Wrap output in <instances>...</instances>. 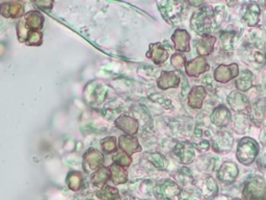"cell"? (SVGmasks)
<instances>
[{"label":"cell","instance_id":"6da1fadb","mask_svg":"<svg viewBox=\"0 0 266 200\" xmlns=\"http://www.w3.org/2000/svg\"><path fill=\"white\" fill-rule=\"evenodd\" d=\"M214 10L210 6H204L197 10L191 19V27L202 37L208 35L213 26Z\"/></svg>","mask_w":266,"mask_h":200},{"label":"cell","instance_id":"7a4b0ae2","mask_svg":"<svg viewBox=\"0 0 266 200\" xmlns=\"http://www.w3.org/2000/svg\"><path fill=\"white\" fill-rule=\"evenodd\" d=\"M258 154L259 144L254 139L245 137L240 140L236 151V157L242 165H251L256 161Z\"/></svg>","mask_w":266,"mask_h":200},{"label":"cell","instance_id":"3957f363","mask_svg":"<svg viewBox=\"0 0 266 200\" xmlns=\"http://www.w3.org/2000/svg\"><path fill=\"white\" fill-rule=\"evenodd\" d=\"M243 197L246 200H264L265 181L261 176H252L245 181L243 190Z\"/></svg>","mask_w":266,"mask_h":200},{"label":"cell","instance_id":"277c9868","mask_svg":"<svg viewBox=\"0 0 266 200\" xmlns=\"http://www.w3.org/2000/svg\"><path fill=\"white\" fill-rule=\"evenodd\" d=\"M154 195L158 200H180L181 190L175 181L167 179L154 188Z\"/></svg>","mask_w":266,"mask_h":200},{"label":"cell","instance_id":"5b68a950","mask_svg":"<svg viewBox=\"0 0 266 200\" xmlns=\"http://www.w3.org/2000/svg\"><path fill=\"white\" fill-rule=\"evenodd\" d=\"M83 168L86 172H95L104 165L103 154L95 148H90L83 154Z\"/></svg>","mask_w":266,"mask_h":200},{"label":"cell","instance_id":"8992f818","mask_svg":"<svg viewBox=\"0 0 266 200\" xmlns=\"http://www.w3.org/2000/svg\"><path fill=\"white\" fill-rule=\"evenodd\" d=\"M173 152L175 156L178 158V161L181 164H184V165L193 163L196 158V153L193 144L188 142L177 143Z\"/></svg>","mask_w":266,"mask_h":200},{"label":"cell","instance_id":"52a82bcc","mask_svg":"<svg viewBox=\"0 0 266 200\" xmlns=\"http://www.w3.org/2000/svg\"><path fill=\"white\" fill-rule=\"evenodd\" d=\"M239 74V68L237 64L219 65L214 70V79L220 84H227L231 79L237 77Z\"/></svg>","mask_w":266,"mask_h":200},{"label":"cell","instance_id":"ba28073f","mask_svg":"<svg viewBox=\"0 0 266 200\" xmlns=\"http://www.w3.org/2000/svg\"><path fill=\"white\" fill-rule=\"evenodd\" d=\"M239 170L235 163L225 162L217 171V178L225 184H233L238 176Z\"/></svg>","mask_w":266,"mask_h":200},{"label":"cell","instance_id":"9c48e42d","mask_svg":"<svg viewBox=\"0 0 266 200\" xmlns=\"http://www.w3.org/2000/svg\"><path fill=\"white\" fill-rule=\"evenodd\" d=\"M209 68H210V66H209L207 59L204 57H199L186 64L185 72L188 76L198 77L207 72Z\"/></svg>","mask_w":266,"mask_h":200},{"label":"cell","instance_id":"30bf717a","mask_svg":"<svg viewBox=\"0 0 266 200\" xmlns=\"http://www.w3.org/2000/svg\"><path fill=\"white\" fill-rule=\"evenodd\" d=\"M157 6L159 7L161 14L167 21L179 18L183 10V4L178 2H164L157 4Z\"/></svg>","mask_w":266,"mask_h":200},{"label":"cell","instance_id":"8fae6325","mask_svg":"<svg viewBox=\"0 0 266 200\" xmlns=\"http://www.w3.org/2000/svg\"><path fill=\"white\" fill-rule=\"evenodd\" d=\"M119 147L129 156L142 151V146L139 143V140L135 136L122 135L119 138Z\"/></svg>","mask_w":266,"mask_h":200},{"label":"cell","instance_id":"7c38bea8","mask_svg":"<svg viewBox=\"0 0 266 200\" xmlns=\"http://www.w3.org/2000/svg\"><path fill=\"white\" fill-rule=\"evenodd\" d=\"M116 127L122 132H124L127 136H135L139 131V121L136 118H132L126 115L120 116L115 121Z\"/></svg>","mask_w":266,"mask_h":200},{"label":"cell","instance_id":"4fadbf2b","mask_svg":"<svg viewBox=\"0 0 266 200\" xmlns=\"http://www.w3.org/2000/svg\"><path fill=\"white\" fill-rule=\"evenodd\" d=\"M191 34L185 29H176L172 35V41L175 45V48L180 52L191 51Z\"/></svg>","mask_w":266,"mask_h":200},{"label":"cell","instance_id":"5bb4252c","mask_svg":"<svg viewBox=\"0 0 266 200\" xmlns=\"http://www.w3.org/2000/svg\"><path fill=\"white\" fill-rule=\"evenodd\" d=\"M207 96V91L203 86H195L188 93V105L195 110H200L203 106L204 99Z\"/></svg>","mask_w":266,"mask_h":200},{"label":"cell","instance_id":"9a60e30c","mask_svg":"<svg viewBox=\"0 0 266 200\" xmlns=\"http://www.w3.org/2000/svg\"><path fill=\"white\" fill-rule=\"evenodd\" d=\"M180 84V76L176 71H163L157 79V87L161 90L177 88Z\"/></svg>","mask_w":266,"mask_h":200},{"label":"cell","instance_id":"2e32d148","mask_svg":"<svg viewBox=\"0 0 266 200\" xmlns=\"http://www.w3.org/2000/svg\"><path fill=\"white\" fill-rule=\"evenodd\" d=\"M147 58L151 59L156 65H161L168 59V52L161 43H153L150 44Z\"/></svg>","mask_w":266,"mask_h":200},{"label":"cell","instance_id":"e0dca14e","mask_svg":"<svg viewBox=\"0 0 266 200\" xmlns=\"http://www.w3.org/2000/svg\"><path fill=\"white\" fill-rule=\"evenodd\" d=\"M211 122L217 127H225L231 121V113L226 105L217 106L210 116Z\"/></svg>","mask_w":266,"mask_h":200},{"label":"cell","instance_id":"ac0fdd59","mask_svg":"<svg viewBox=\"0 0 266 200\" xmlns=\"http://www.w3.org/2000/svg\"><path fill=\"white\" fill-rule=\"evenodd\" d=\"M24 25L29 31H39L44 24V17L37 11H31L24 17Z\"/></svg>","mask_w":266,"mask_h":200},{"label":"cell","instance_id":"d6986e66","mask_svg":"<svg viewBox=\"0 0 266 200\" xmlns=\"http://www.w3.org/2000/svg\"><path fill=\"white\" fill-rule=\"evenodd\" d=\"M216 43V38L213 35H205L202 37L197 43H196V49L200 57L206 58L209 54H211L212 51L214 50V45Z\"/></svg>","mask_w":266,"mask_h":200},{"label":"cell","instance_id":"ffe728a7","mask_svg":"<svg viewBox=\"0 0 266 200\" xmlns=\"http://www.w3.org/2000/svg\"><path fill=\"white\" fill-rule=\"evenodd\" d=\"M233 146V137L229 133H218L213 141V149L217 152L230 151Z\"/></svg>","mask_w":266,"mask_h":200},{"label":"cell","instance_id":"44dd1931","mask_svg":"<svg viewBox=\"0 0 266 200\" xmlns=\"http://www.w3.org/2000/svg\"><path fill=\"white\" fill-rule=\"evenodd\" d=\"M228 102H229L232 110L235 112H241L249 108L250 101L245 95L240 92H233L228 97Z\"/></svg>","mask_w":266,"mask_h":200},{"label":"cell","instance_id":"7402d4cb","mask_svg":"<svg viewBox=\"0 0 266 200\" xmlns=\"http://www.w3.org/2000/svg\"><path fill=\"white\" fill-rule=\"evenodd\" d=\"M0 14L6 18H19L24 14V8L19 3H6L0 7Z\"/></svg>","mask_w":266,"mask_h":200},{"label":"cell","instance_id":"603a6c76","mask_svg":"<svg viewBox=\"0 0 266 200\" xmlns=\"http://www.w3.org/2000/svg\"><path fill=\"white\" fill-rule=\"evenodd\" d=\"M261 10L257 4H251L248 6L243 15V20L249 26H257L260 21Z\"/></svg>","mask_w":266,"mask_h":200},{"label":"cell","instance_id":"cb8c5ba5","mask_svg":"<svg viewBox=\"0 0 266 200\" xmlns=\"http://www.w3.org/2000/svg\"><path fill=\"white\" fill-rule=\"evenodd\" d=\"M92 184L99 189H102L106 186L107 181L110 179V170L109 167H101L92 174Z\"/></svg>","mask_w":266,"mask_h":200},{"label":"cell","instance_id":"d4e9b609","mask_svg":"<svg viewBox=\"0 0 266 200\" xmlns=\"http://www.w3.org/2000/svg\"><path fill=\"white\" fill-rule=\"evenodd\" d=\"M253 81H254V76L252 72L249 70H244L241 72V73L238 74L235 85L236 88L240 91V93L246 92V91H249L252 88Z\"/></svg>","mask_w":266,"mask_h":200},{"label":"cell","instance_id":"484cf974","mask_svg":"<svg viewBox=\"0 0 266 200\" xmlns=\"http://www.w3.org/2000/svg\"><path fill=\"white\" fill-rule=\"evenodd\" d=\"M110 170V180L115 185H123L126 184L128 180V172L125 168L112 164L109 167Z\"/></svg>","mask_w":266,"mask_h":200},{"label":"cell","instance_id":"4316f807","mask_svg":"<svg viewBox=\"0 0 266 200\" xmlns=\"http://www.w3.org/2000/svg\"><path fill=\"white\" fill-rule=\"evenodd\" d=\"M66 183L70 190L77 192L83 186V176L78 171H71L66 178Z\"/></svg>","mask_w":266,"mask_h":200},{"label":"cell","instance_id":"83f0119b","mask_svg":"<svg viewBox=\"0 0 266 200\" xmlns=\"http://www.w3.org/2000/svg\"><path fill=\"white\" fill-rule=\"evenodd\" d=\"M96 196L100 200H121L119 190L111 186H104L102 189L96 192Z\"/></svg>","mask_w":266,"mask_h":200},{"label":"cell","instance_id":"f1b7e54d","mask_svg":"<svg viewBox=\"0 0 266 200\" xmlns=\"http://www.w3.org/2000/svg\"><path fill=\"white\" fill-rule=\"evenodd\" d=\"M233 41H234V33L233 32H221L219 37V47L220 49L228 53L231 54L233 52Z\"/></svg>","mask_w":266,"mask_h":200},{"label":"cell","instance_id":"f546056e","mask_svg":"<svg viewBox=\"0 0 266 200\" xmlns=\"http://www.w3.org/2000/svg\"><path fill=\"white\" fill-rule=\"evenodd\" d=\"M217 190L218 188L217 185L215 184V180L212 177H209L205 181V185L202 190V195L205 199H210L216 195Z\"/></svg>","mask_w":266,"mask_h":200},{"label":"cell","instance_id":"4dcf8cb0","mask_svg":"<svg viewBox=\"0 0 266 200\" xmlns=\"http://www.w3.org/2000/svg\"><path fill=\"white\" fill-rule=\"evenodd\" d=\"M101 148L107 154H110L112 152H117L118 150L117 139L115 137H107L103 139L101 142Z\"/></svg>","mask_w":266,"mask_h":200},{"label":"cell","instance_id":"1f68e13d","mask_svg":"<svg viewBox=\"0 0 266 200\" xmlns=\"http://www.w3.org/2000/svg\"><path fill=\"white\" fill-rule=\"evenodd\" d=\"M112 161H113V164H116V165L121 166L123 168L129 167L131 165V163H132L131 156L127 155L122 150H119L115 155L112 156Z\"/></svg>","mask_w":266,"mask_h":200},{"label":"cell","instance_id":"d6a6232c","mask_svg":"<svg viewBox=\"0 0 266 200\" xmlns=\"http://www.w3.org/2000/svg\"><path fill=\"white\" fill-rule=\"evenodd\" d=\"M148 155V159L153 164V165L158 169H165L167 166V162L160 153H146Z\"/></svg>","mask_w":266,"mask_h":200},{"label":"cell","instance_id":"836d02e7","mask_svg":"<svg viewBox=\"0 0 266 200\" xmlns=\"http://www.w3.org/2000/svg\"><path fill=\"white\" fill-rule=\"evenodd\" d=\"M177 177L179 183H181L184 187L193 184V174L187 168H182L181 170H179L177 173Z\"/></svg>","mask_w":266,"mask_h":200},{"label":"cell","instance_id":"e575fe53","mask_svg":"<svg viewBox=\"0 0 266 200\" xmlns=\"http://www.w3.org/2000/svg\"><path fill=\"white\" fill-rule=\"evenodd\" d=\"M43 35L40 31H30L26 39V44L31 46H39L42 44Z\"/></svg>","mask_w":266,"mask_h":200},{"label":"cell","instance_id":"d590c367","mask_svg":"<svg viewBox=\"0 0 266 200\" xmlns=\"http://www.w3.org/2000/svg\"><path fill=\"white\" fill-rule=\"evenodd\" d=\"M186 64V57L183 56L181 53H176L172 57V65L177 68L180 69L182 67H184Z\"/></svg>","mask_w":266,"mask_h":200},{"label":"cell","instance_id":"8d00e7d4","mask_svg":"<svg viewBox=\"0 0 266 200\" xmlns=\"http://www.w3.org/2000/svg\"><path fill=\"white\" fill-rule=\"evenodd\" d=\"M195 147L201 151H206L209 149V147H210V143H209V141H201L200 144H195Z\"/></svg>","mask_w":266,"mask_h":200},{"label":"cell","instance_id":"74e56055","mask_svg":"<svg viewBox=\"0 0 266 200\" xmlns=\"http://www.w3.org/2000/svg\"><path fill=\"white\" fill-rule=\"evenodd\" d=\"M35 5L43 9V10H51L52 9V6H53V3H45V2H42V3H35Z\"/></svg>","mask_w":266,"mask_h":200},{"label":"cell","instance_id":"f35d334b","mask_svg":"<svg viewBox=\"0 0 266 200\" xmlns=\"http://www.w3.org/2000/svg\"><path fill=\"white\" fill-rule=\"evenodd\" d=\"M87 200H91V199H87Z\"/></svg>","mask_w":266,"mask_h":200}]
</instances>
